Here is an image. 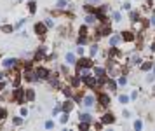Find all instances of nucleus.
Segmentation results:
<instances>
[{"instance_id":"nucleus-28","label":"nucleus","mask_w":155,"mask_h":131,"mask_svg":"<svg viewBox=\"0 0 155 131\" xmlns=\"http://www.w3.org/2000/svg\"><path fill=\"white\" fill-rule=\"evenodd\" d=\"M119 101H120L122 105H125V103L131 101V96H127V95H120V96H119Z\"/></svg>"},{"instance_id":"nucleus-44","label":"nucleus","mask_w":155,"mask_h":131,"mask_svg":"<svg viewBox=\"0 0 155 131\" xmlns=\"http://www.w3.org/2000/svg\"><path fill=\"white\" fill-rule=\"evenodd\" d=\"M122 9H124V11H131V4H124Z\"/></svg>"},{"instance_id":"nucleus-39","label":"nucleus","mask_w":155,"mask_h":131,"mask_svg":"<svg viewBox=\"0 0 155 131\" xmlns=\"http://www.w3.org/2000/svg\"><path fill=\"white\" fill-rule=\"evenodd\" d=\"M134 129H138V131L143 129V122H141V121H136V122H134Z\"/></svg>"},{"instance_id":"nucleus-14","label":"nucleus","mask_w":155,"mask_h":131,"mask_svg":"<svg viewBox=\"0 0 155 131\" xmlns=\"http://www.w3.org/2000/svg\"><path fill=\"white\" fill-rule=\"evenodd\" d=\"M94 75H96L98 79H101V77H108V70H106L105 67H94Z\"/></svg>"},{"instance_id":"nucleus-41","label":"nucleus","mask_w":155,"mask_h":131,"mask_svg":"<svg viewBox=\"0 0 155 131\" xmlns=\"http://www.w3.org/2000/svg\"><path fill=\"white\" fill-rule=\"evenodd\" d=\"M61 74H63V75H68V67H66V65H63V67H61Z\"/></svg>"},{"instance_id":"nucleus-21","label":"nucleus","mask_w":155,"mask_h":131,"mask_svg":"<svg viewBox=\"0 0 155 131\" xmlns=\"http://www.w3.org/2000/svg\"><path fill=\"white\" fill-rule=\"evenodd\" d=\"M98 53H99V46H98V44H91V47H89V54H91V58H94Z\"/></svg>"},{"instance_id":"nucleus-30","label":"nucleus","mask_w":155,"mask_h":131,"mask_svg":"<svg viewBox=\"0 0 155 131\" xmlns=\"http://www.w3.org/2000/svg\"><path fill=\"white\" fill-rule=\"evenodd\" d=\"M91 126H93L91 122H82V121L79 122V129H82V131H85V129H89Z\"/></svg>"},{"instance_id":"nucleus-3","label":"nucleus","mask_w":155,"mask_h":131,"mask_svg":"<svg viewBox=\"0 0 155 131\" xmlns=\"http://www.w3.org/2000/svg\"><path fill=\"white\" fill-rule=\"evenodd\" d=\"M75 67H77V70H80V68H93L94 67V61H93V58L80 56L77 59V63H75Z\"/></svg>"},{"instance_id":"nucleus-24","label":"nucleus","mask_w":155,"mask_h":131,"mask_svg":"<svg viewBox=\"0 0 155 131\" xmlns=\"http://www.w3.org/2000/svg\"><path fill=\"white\" fill-rule=\"evenodd\" d=\"M0 30H2L4 33H12V32H14V26H12V25H2V26H0Z\"/></svg>"},{"instance_id":"nucleus-2","label":"nucleus","mask_w":155,"mask_h":131,"mask_svg":"<svg viewBox=\"0 0 155 131\" xmlns=\"http://www.w3.org/2000/svg\"><path fill=\"white\" fill-rule=\"evenodd\" d=\"M25 91H26V89H23V87H14V91H12V95H11V98L14 100V103L21 105V103H25V101H26V95H25Z\"/></svg>"},{"instance_id":"nucleus-47","label":"nucleus","mask_w":155,"mask_h":131,"mask_svg":"<svg viewBox=\"0 0 155 131\" xmlns=\"http://www.w3.org/2000/svg\"><path fill=\"white\" fill-rule=\"evenodd\" d=\"M122 115H124V117L127 119V117H129V110H124V112H122Z\"/></svg>"},{"instance_id":"nucleus-9","label":"nucleus","mask_w":155,"mask_h":131,"mask_svg":"<svg viewBox=\"0 0 155 131\" xmlns=\"http://www.w3.org/2000/svg\"><path fill=\"white\" fill-rule=\"evenodd\" d=\"M33 30H35V33L37 35H40V37H44L47 33V30H49V26L46 25V23H42V21H38V23H35V26H33Z\"/></svg>"},{"instance_id":"nucleus-1","label":"nucleus","mask_w":155,"mask_h":131,"mask_svg":"<svg viewBox=\"0 0 155 131\" xmlns=\"http://www.w3.org/2000/svg\"><path fill=\"white\" fill-rule=\"evenodd\" d=\"M112 25L110 23H99V26L96 28V40H99L101 37H108V35H112Z\"/></svg>"},{"instance_id":"nucleus-13","label":"nucleus","mask_w":155,"mask_h":131,"mask_svg":"<svg viewBox=\"0 0 155 131\" xmlns=\"http://www.w3.org/2000/svg\"><path fill=\"white\" fill-rule=\"evenodd\" d=\"M101 122H103V124H113V122H115V115H113L112 112H106V114L101 115Z\"/></svg>"},{"instance_id":"nucleus-19","label":"nucleus","mask_w":155,"mask_h":131,"mask_svg":"<svg viewBox=\"0 0 155 131\" xmlns=\"http://www.w3.org/2000/svg\"><path fill=\"white\" fill-rule=\"evenodd\" d=\"M64 61H66V65H75L77 63V58H75L73 53H66L64 54Z\"/></svg>"},{"instance_id":"nucleus-4","label":"nucleus","mask_w":155,"mask_h":131,"mask_svg":"<svg viewBox=\"0 0 155 131\" xmlns=\"http://www.w3.org/2000/svg\"><path fill=\"white\" fill-rule=\"evenodd\" d=\"M35 72H37V75H38L40 80H49V77L52 75V72L49 68H46V67H37Z\"/></svg>"},{"instance_id":"nucleus-31","label":"nucleus","mask_w":155,"mask_h":131,"mask_svg":"<svg viewBox=\"0 0 155 131\" xmlns=\"http://www.w3.org/2000/svg\"><path fill=\"white\" fill-rule=\"evenodd\" d=\"M5 117H7V108L0 105V121H4Z\"/></svg>"},{"instance_id":"nucleus-16","label":"nucleus","mask_w":155,"mask_h":131,"mask_svg":"<svg viewBox=\"0 0 155 131\" xmlns=\"http://www.w3.org/2000/svg\"><path fill=\"white\" fill-rule=\"evenodd\" d=\"M79 121H82V122H94V119H93V115L91 114H87V112H82V114H79Z\"/></svg>"},{"instance_id":"nucleus-18","label":"nucleus","mask_w":155,"mask_h":131,"mask_svg":"<svg viewBox=\"0 0 155 131\" xmlns=\"http://www.w3.org/2000/svg\"><path fill=\"white\" fill-rule=\"evenodd\" d=\"M25 95H26V101L28 103H32V101H35V89H32V87H28V89L25 91Z\"/></svg>"},{"instance_id":"nucleus-29","label":"nucleus","mask_w":155,"mask_h":131,"mask_svg":"<svg viewBox=\"0 0 155 131\" xmlns=\"http://www.w3.org/2000/svg\"><path fill=\"white\" fill-rule=\"evenodd\" d=\"M25 122V117H12V124L14 126H21Z\"/></svg>"},{"instance_id":"nucleus-49","label":"nucleus","mask_w":155,"mask_h":131,"mask_svg":"<svg viewBox=\"0 0 155 131\" xmlns=\"http://www.w3.org/2000/svg\"><path fill=\"white\" fill-rule=\"evenodd\" d=\"M4 75H5V74H2V72H0V80H4Z\"/></svg>"},{"instance_id":"nucleus-23","label":"nucleus","mask_w":155,"mask_h":131,"mask_svg":"<svg viewBox=\"0 0 155 131\" xmlns=\"http://www.w3.org/2000/svg\"><path fill=\"white\" fill-rule=\"evenodd\" d=\"M28 11H30V14L37 12V4L33 2V0H28Z\"/></svg>"},{"instance_id":"nucleus-38","label":"nucleus","mask_w":155,"mask_h":131,"mask_svg":"<svg viewBox=\"0 0 155 131\" xmlns=\"http://www.w3.org/2000/svg\"><path fill=\"white\" fill-rule=\"evenodd\" d=\"M125 84H127V77H125V75H122V77L119 79V86H125Z\"/></svg>"},{"instance_id":"nucleus-7","label":"nucleus","mask_w":155,"mask_h":131,"mask_svg":"<svg viewBox=\"0 0 155 131\" xmlns=\"http://www.w3.org/2000/svg\"><path fill=\"white\" fill-rule=\"evenodd\" d=\"M96 101H98V98H96L94 95H84V98H82V105H84L85 108H93Z\"/></svg>"},{"instance_id":"nucleus-12","label":"nucleus","mask_w":155,"mask_h":131,"mask_svg":"<svg viewBox=\"0 0 155 131\" xmlns=\"http://www.w3.org/2000/svg\"><path fill=\"white\" fill-rule=\"evenodd\" d=\"M84 21H85V25H96V21H98L96 12H87L85 18H84Z\"/></svg>"},{"instance_id":"nucleus-35","label":"nucleus","mask_w":155,"mask_h":131,"mask_svg":"<svg viewBox=\"0 0 155 131\" xmlns=\"http://www.w3.org/2000/svg\"><path fill=\"white\" fill-rule=\"evenodd\" d=\"M19 114H21V117H28V108H26V107H21Z\"/></svg>"},{"instance_id":"nucleus-5","label":"nucleus","mask_w":155,"mask_h":131,"mask_svg":"<svg viewBox=\"0 0 155 131\" xmlns=\"http://www.w3.org/2000/svg\"><path fill=\"white\" fill-rule=\"evenodd\" d=\"M82 82H84V86L87 87V89H96V87H98V77L96 75L85 77V79H82Z\"/></svg>"},{"instance_id":"nucleus-32","label":"nucleus","mask_w":155,"mask_h":131,"mask_svg":"<svg viewBox=\"0 0 155 131\" xmlns=\"http://www.w3.org/2000/svg\"><path fill=\"white\" fill-rule=\"evenodd\" d=\"M68 119H70V117H68V112H63L61 117H59V122H61V124H66V122H68Z\"/></svg>"},{"instance_id":"nucleus-34","label":"nucleus","mask_w":155,"mask_h":131,"mask_svg":"<svg viewBox=\"0 0 155 131\" xmlns=\"http://www.w3.org/2000/svg\"><path fill=\"white\" fill-rule=\"evenodd\" d=\"M61 110H63V105H61V103H58V105L54 107V110H52V115H58Z\"/></svg>"},{"instance_id":"nucleus-40","label":"nucleus","mask_w":155,"mask_h":131,"mask_svg":"<svg viewBox=\"0 0 155 131\" xmlns=\"http://www.w3.org/2000/svg\"><path fill=\"white\" fill-rule=\"evenodd\" d=\"M84 53H85V49H84L82 46H79V47H77V54H79V56H84Z\"/></svg>"},{"instance_id":"nucleus-33","label":"nucleus","mask_w":155,"mask_h":131,"mask_svg":"<svg viewBox=\"0 0 155 131\" xmlns=\"http://www.w3.org/2000/svg\"><path fill=\"white\" fill-rule=\"evenodd\" d=\"M129 18H131V21H132V23H136V21H138V18H140V12H138V11H132Z\"/></svg>"},{"instance_id":"nucleus-37","label":"nucleus","mask_w":155,"mask_h":131,"mask_svg":"<svg viewBox=\"0 0 155 131\" xmlns=\"http://www.w3.org/2000/svg\"><path fill=\"white\" fill-rule=\"evenodd\" d=\"M44 126H46V129H52V128H54V121H46V124H44Z\"/></svg>"},{"instance_id":"nucleus-15","label":"nucleus","mask_w":155,"mask_h":131,"mask_svg":"<svg viewBox=\"0 0 155 131\" xmlns=\"http://www.w3.org/2000/svg\"><path fill=\"white\" fill-rule=\"evenodd\" d=\"M117 87H119V82H115L112 77L108 75V80H106V89H110V91L113 93V91H117Z\"/></svg>"},{"instance_id":"nucleus-11","label":"nucleus","mask_w":155,"mask_h":131,"mask_svg":"<svg viewBox=\"0 0 155 131\" xmlns=\"http://www.w3.org/2000/svg\"><path fill=\"white\" fill-rule=\"evenodd\" d=\"M61 105H63V112H68L70 114L73 110V107H75V100L73 98H66V101H63Z\"/></svg>"},{"instance_id":"nucleus-46","label":"nucleus","mask_w":155,"mask_h":131,"mask_svg":"<svg viewBox=\"0 0 155 131\" xmlns=\"http://www.w3.org/2000/svg\"><path fill=\"white\" fill-rule=\"evenodd\" d=\"M136 98H138V91H134V93L131 95V100H136Z\"/></svg>"},{"instance_id":"nucleus-43","label":"nucleus","mask_w":155,"mask_h":131,"mask_svg":"<svg viewBox=\"0 0 155 131\" xmlns=\"http://www.w3.org/2000/svg\"><path fill=\"white\" fill-rule=\"evenodd\" d=\"M7 86V82L5 80H0V91H4V87Z\"/></svg>"},{"instance_id":"nucleus-20","label":"nucleus","mask_w":155,"mask_h":131,"mask_svg":"<svg viewBox=\"0 0 155 131\" xmlns=\"http://www.w3.org/2000/svg\"><path fill=\"white\" fill-rule=\"evenodd\" d=\"M152 67H153V61H145V63H141L140 70L141 72H148V70H152Z\"/></svg>"},{"instance_id":"nucleus-48","label":"nucleus","mask_w":155,"mask_h":131,"mask_svg":"<svg viewBox=\"0 0 155 131\" xmlns=\"http://www.w3.org/2000/svg\"><path fill=\"white\" fill-rule=\"evenodd\" d=\"M152 70H153V72H152V75L155 77V63H153V67H152Z\"/></svg>"},{"instance_id":"nucleus-10","label":"nucleus","mask_w":155,"mask_h":131,"mask_svg":"<svg viewBox=\"0 0 155 131\" xmlns=\"http://www.w3.org/2000/svg\"><path fill=\"white\" fill-rule=\"evenodd\" d=\"M120 35H122V40L124 42H134L136 40V33L132 32V30H124Z\"/></svg>"},{"instance_id":"nucleus-27","label":"nucleus","mask_w":155,"mask_h":131,"mask_svg":"<svg viewBox=\"0 0 155 131\" xmlns=\"http://www.w3.org/2000/svg\"><path fill=\"white\" fill-rule=\"evenodd\" d=\"M112 18H113L115 23H120V21H122V14H120V12H117V11H113V12H112Z\"/></svg>"},{"instance_id":"nucleus-26","label":"nucleus","mask_w":155,"mask_h":131,"mask_svg":"<svg viewBox=\"0 0 155 131\" xmlns=\"http://www.w3.org/2000/svg\"><path fill=\"white\" fill-rule=\"evenodd\" d=\"M56 7L58 9H66V7H68V0H58Z\"/></svg>"},{"instance_id":"nucleus-8","label":"nucleus","mask_w":155,"mask_h":131,"mask_svg":"<svg viewBox=\"0 0 155 131\" xmlns=\"http://www.w3.org/2000/svg\"><path fill=\"white\" fill-rule=\"evenodd\" d=\"M96 98H98V103H99L103 108H106V107L110 105V101H112L110 95H108V93H103V91H101V93H98V96H96Z\"/></svg>"},{"instance_id":"nucleus-36","label":"nucleus","mask_w":155,"mask_h":131,"mask_svg":"<svg viewBox=\"0 0 155 131\" xmlns=\"http://www.w3.org/2000/svg\"><path fill=\"white\" fill-rule=\"evenodd\" d=\"M44 23H46L49 28H52V26H54V21H52V18H46V21H44Z\"/></svg>"},{"instance_id":"nucleus-17","label":"nucleus","mask_w":155,"mask_h":131,"mask_svg":"<svg viewBox=\"0 0 155 131\" xmlns=\"http://www.w3.org/2000/svg\"><path fill=\"white\" fill-rule=\"evenodd\" d=\"M120 42H122V35L120 33H113L112 37H110V46H119Z\"/></svg>"},{"instance_id":"nucleus-6","label":"nucleus","mask_w":155,"mask_h":131,"mask_svg":"<svg viewBox=\"0 0 155 131\" xmlns=\"http://www.w3.org/2000/svg\"><path fill=\"white\" fill-rule=\"evenodd\" d=\"M17 65H19V59H17V58H5V59L2 61V67H4L5 70H14Z\"/></svg>"},{"instance_id":"nucleus-45","label":"nucleus","mask_w":155,"mask_h":131,"mask_svg":"<svg viewBox=\"0 0 155 131\" xmlns=\"http://www.w3.org/2000/svg\"><path fill=\"white\" fill-rule=\"evenodd\" d=\"M150 25H152V26H155V14L150 18Z\"/></svg>"},{"instance_id":"nucleus-22","label":"nucleus","mask_w":155,"mask_h":131,"mask_svg":"<svg viewBox=\"0 0 155 131\" xmlns=\"http://www.w3.org/2000/svg\"><path fill=\"white\" fill-rule=\"evenodd\" d=\"M77 74H79L82 79H85V77L91 75V68H80V70H77Z\"/></svg>"},{"instance_id":"nucleus-42","label":"nucleus","mask_w":155,"mask_h":131,"mask_svg":"<svg viewBox=\"0 0 155 131\" xmlns=\"http://www.w3.org/2000/svg\"><path fill=\"white\" fill-rule=\"evenodd\" d=\"M25 21H26V19H19V21H17V25H16V28H21V26L25 25Z\"/></svg>"},{"instance_id":"nucleus-25","label":"nucleus","mask_w":155,"mask_h":131,"mask_svg":"<svg viewBox=\"0 0 155 131\" xmlns=\"http://www.w3.org/2000/svg\"><path fill=\"white\" fill-rule=\"evenodd\" d=\"M79 35H82V37H87V35H89V30H87V25H82V26L79 28Z\"/></svg>"}]
</instances>
